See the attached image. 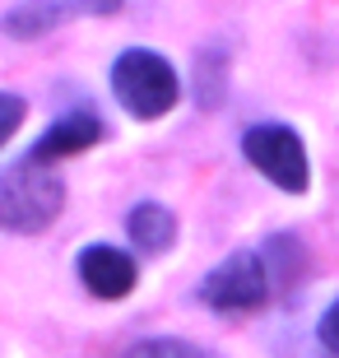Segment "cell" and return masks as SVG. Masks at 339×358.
<instances>
[{"label": "cell", "mask_w": 339, "mask_h": 358, "mask_svg": "<svg viewBox=\"0 0 339 358\" xmlns=\"http://www.w3.org/2000/svg\"><path fill=\"white\" fill-rule=\"evenodd\" d=\"M61 205H66V182L52 163H38L28 154V159L0 168V228L5 233L52 228Z\"/></svg>", "instance_id": "obj_1"}, {"label": "cell", "mask_w": 339, "mask_h": 358, "mask_svg": "<svg viewBox=\"0 0 339 358\" xmlns=\"http://www.w3.org/2000/svg\"><path fill=\"white\" fill-rule=\"evenodd\" d=\"M112 93L135 121H158L177 107L182 80L168 66V56L149 52V47H131L112 61Z\"/></svg>", "instance_id": "obj_2"}, {"label": "cell", "mask_w": 339, "mask_h": 358, "mask_svg": "<svg viewBox=\"0 0 339 358\" xmlns=\"http://www.w3.org/2000/svg\"><path fill=\"white\" fill-rule=\"evenodd\" d=\"M242 154L261 177H270L279 191L288 196H302L307 182H312V163H307V145L293 126H279V121H261L242 135Z\"/></svg>", "instance_id": "obj_3"}, {"label": "cell", "mask_w": 339, "mask_h": 358, "mask_svg": "<svg viewBox=\"0 0 339 358\" xmlns=\"http://www.w3.org/2000/svg\"><path fill=\"white\" fill-rule=\"evenodd\" d=\"M270 270L261 252H233L223 266H214L200 284V303L214 312H256L270 298Z\"/></svg>", "instance_id": "obj_4"}, {"label": "cell", "mask_w": 339, "mask_h": 358, "mask_svg": "<svg viewBox=\"0 0 339 358\" xmlns=\"http://www.w3.org/2000/svg\"><path fill=\"white\" fill-rule=\"evenodd\" d=\"M117 10H121V0H24V5H14L0 19V28L10 38L28 42V38H42V33L79 19V14H117Z\"/></svg>", "instance_id": "obj_5"}, {"label": "cell", "mask_w": 339, "mask_h": 358, "mask_svg": "<svg viewBox=\"0 0 339 358\" xmlns=\"http://www.w3.org/2000/svg\"><path fill=\"white\" fill-rule=\"evenodd\" d=\"M79 279H84V289L93 293V298H107V303H117V298H126V293L135 289V261L121 247H107V242H98V247H84L79 252Z\"/></svg>", "instance_id": "obj_6"}, {"label": "cell", "mask_w": 339, "mask_h": 358, "mask_svg": "<svg viewBox=\"0 0 339 358\" xmlns=\"http://www.w3.org/2000/svg\"><path fill=\"white\" fill-rule=\"evenodd\" d=\"M98 140H103V121L93 117V112H70V117H56L42 131V140L33 145V159L56 163V159H70V154H84Z\"/></svg>", "instance_id": "obj_7"}, {"label": "cell", "mask_w": 339, "mask_h": 358, "mask_svg": "<svg viewBox=\"0 0 339 358\" xmlns=\"http://www.w3.org/2000/svg\"><path fill=\"white\" fill-rule=\"evenodd\" d=\"M126 233H131V242L140 247V252L158 256V252H168L172 238H177V219H172L168 205L144 200V205H135V210H131V219H126Z\"/></svg>", "instance_id": "obj_8"}, {"label": "cell", "mask_w": 339, "mask_h": 358, "mask_svg": "<svg viewBox=\"0 0 339 358\" xmlns=\"http://www.w3.org/2000/svg\"><path fill=\"white\" fill-rule=\"evenodd\" d=\"M117 358H205V354L196 345H186V340H140Z\"/></svg>", "instance_id": "obj_9"}, {"label": "cell", "mask_w": 339, "mask_h": 358, "mask_svg": "<svg viewBox=\"0 0 339 358\" xmlns=\"http://www.w3.org/2000/svg\"><path fill=\"white\" fill-rule=\"evenodd\" d=\"M24 112H28V107H24V98H19V93H0V145H5L19 126H24Z\"/></svg>", "instance_id": "obj_10"}, {"label": "cell", "mask_w": 339, "mask_h": 358, "mask_svg": "<svg viewBox=\"0 0 339 358\" xmlns=\"http://www.w3.org/2000/svg\"><path fill=\"white\" fill-rule=\"evenodd\" d=\"M321 345H326V354L339 358V298L326 307V317H321Z\"/></svg>", "instance_id": "obj_11"}, {"label": "cell", "mask_w": 339, "mask_h": 358, "mask_svg": "<svg viewBox=\"0 0 339 358\" xmlns=\"http://www.w3.org/2000/svg\"><path fill=\"white\" fill-rule=\"evenodd\" d=\"M312 358H335V354H312Z\"/></svg>", "instance_id": "obj_12"}]
</instances>
